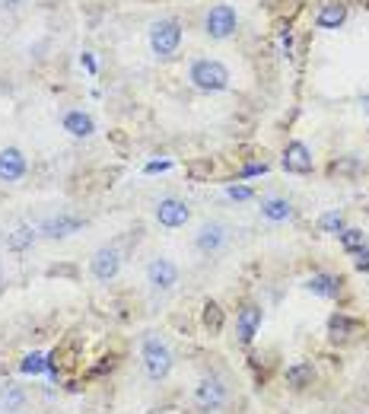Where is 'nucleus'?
<instances>
[{
    "label": "nucleus",
    "instance_id": "obj_1",
    "mask_svg": "<svg viewBox=\"0 0 369 414\" xmlns=\"http://www.w3.org/2000/svg\"><path fill=\"white\" fill-rule=\"evenodd\" d=\"M140 357H144V370L153 383H163V379L172 373V350L163 338L156 335H147L144 338V348H140Z\"/></svg>",
    "mask_w": 369,
    "mask_h": 414
},
{
    "label": "nucleus",
    "instance_id": "obj_2",
    "mask_svg": "<svg viewBox=\"0 0 369 414\" xmlns=\"http://www.w3.org/2000/svg\"><path fill=\"white\" fill-rule=\"evenodd\" d=\"M191 83L204 92H220L230 86V70L220 61H194L191 64Z\"/></svg>",
    "mask_w": 369,
    "mask_h": 414
},
{
    "label": "nucleus",
    "instance_id": "obj_3",
    "mask_svg": "<svg viewBox=\"0 0 369 414\" xmlns=\"http://www.w3.org/2000/svg\"><path fill=\"white\" fill-rule=\"evenodd\" d=\"M178 45H182V26H178L176 19H159V23L150 26V48L156 55H163V57L176 55Z\"/></svg>",
    "mask_w": 369,
    "mask_h": 414
},
{
    "label": "nucleus",
    "instance_id": "obj_4",
    "mask_svg": "<svg viewBox=\"0 0 369 414\" xmlns=\"http://www.w3.org/2000/svg\"><path fill=\"white\" fill-rule=\"evenodd\" d=\"M226 402V386H223L220 376H204L197 386H194V405L197 411H217Z\"/></svg>",
    "mask_w": 369,
    "mask_h": 414
},
{
    "label": "nucleus",
    "instance_id": "obj_5",
    "mask_svg": "<svg viewBox=\"0 0 369 414\" xmlns=\"http://www.w3.org/2000/svg\"><path fill=\"white\" fill-rule=\"evenodd\" d=\"M204 29H207V36L210 38H226L236 32V10L230 3H217V7L207 10V16H204Z\"/></svg>",
    "mask_w": 369,
    "mask_h": 414
},
{
    "label": "nucleus",
    "instance_id": "obj_6",
    "mask_svg": "<svg viewBox=\"0 0 369 414\" xmlns=\"http://www.w3.org/2000/svg\"><path fill=\"white\" fill-rule=\"evenodd\" d=\"M90 271L96 281H102V284H109L111 277L121 271V252L115 246H102L96 248V255L90 258Z\"/></svg>",
    "mask_w": 369,
    "mask_h": 414
},
{
    "label": "nucleus",
    "instance_id": "obj_7",
    "mask_svg": "<svg viewBox=\"0 0 369 414\" xmlns=\"http://www.w3.org/2000/svg\"><path fill=\"white\" fill-rule=\"evenodd\" d=\"M147 284L159 294H166L172 287L178 284V265L176 261H169V258H153L147 265Z\"/></svg>",
    "mask_w": 369,
    "mask_h": 414
},
{
    "label": "nucleus",
    "instance_id": "obj_8",
    "mask_svg": "<svg viewBox=\"0 0 369 414\" xmlns=\"http://www.w3.org/2000/svg\"><path fill=\"white\" fill-rule=\"evenodd\" d=\"M188 217H191V207L184 201H178V198H163V201L156 204V220H159V227H166V230L184 227Z\"/></svg>",
    "mask_w": 369,
    "mask_h": 414
},
{
    "label": "nucleus",
    "instance_id": "obj_9",
    "mask_svg": "<svg viewBox=\"0 0 369 414\" xmlns=\"http://www.w3.org/2000/svg\"><path fill=\"white\" fill-rule=\"evenodd\" d=\"M226 240H230V233H226V227L217 220L204 223L201 230H197V236H194V246L201 248L204 255H217L223 246H226Z\"/></svg>",
    "mask_w": 369,
    "mask_h": 414
},
{
    "label": "nucleus",
    "instance_id": "obj_10",
    "mask_svg": "<svg viewBox=\"0 0 369 414\" xmlns=\"http://www.w3.org/2000/svg\"><path fill=\"white\" fill-rule=\"evenodd\" d=\"M284 169H286V172H296V175L312 172V150L305 147L303 140L286 144V150H284Z\"/></svg>",
    "mask_w": 369,
    "mask_h": 414
},
{
    "label": "nucleus",
    "instance_id": "obj_11",
    "mask_svg": "<svg viewBox=\"0 0 369 414\" xmlns=\"http://www.w3.org/2000/svg\"><path fill=\"white\" fill-rule=\"evenodd\" d=\"M261 319H264V313H261V306H255V303L239 309V315H236V331H239L242 344H251V341H255V335H258V328H261Z\"/></svg>",
    "mask_w": 369,
    "mask_h": 414
},
{
    "label": "nucleus",
    "instance_id": "obj_12",
    "mask_svg": "<svg viewBox=\"0 0 369 414\" xmlns=\"http://www.w3.org/2000/svg\"><path fill=\"white\" fill-rule=\"evenodd\" d=\"M80 227H83V220H80V217H74V214H57V217H51V220L42 223V227H38V233H42V236H48V240H64V236L77 233Z\"/></svg>",
    "mask_w": 369,
    "mask_h": 414
},
{
    "label": "nucleus",
    "instance_id": "obj_13",
    "mask_svg": "<svg viewBox=\"0 0 369 414\" xmlns=\"http://www.w3.org/2000/svg\"><path fill=\"white\" fill-rule=\"evenodd\" d=\"M26 175V157L16 147L0 150V182H19Z\"/></svg>",
    "mask_w": 369,
    "mask_h": 414
},
{
    "label": "nucleus",
    "instance_id": "obj_14",
    "mask_svg": "<svg viewBox=\"0 0 369 414\" xmlns=\"http://www.w3.org/2000/svg\"><path fill=\"white\" fill-rule=\"evenodd\" d=\"M341 284L344 281L334 274H312L305 281V287H309L315 296H325V300H334V296L341 294Z\"/></svg>",
    "mask_w": 369,
    "mask_h": 414
},
{
    "label": "nucleus",
    "instance_id": "obj_15",
    "mask_svg": "<svg viewBox=\"0 0 369 414\" xmlns=\"http://www.w3.org/2000/svg\"><path fill=\"white\" fill-rule=\"evenodd\" d=\"M312 383H315V367L309 360H299L293 367H286V386L305 389V386H312Z\"/></svg>",
    "mask_w": 369,
    "mask_h": 414
},
{
    "label": "nucleus",
    "instance_id": "obj_16",
    "mask_svg": "<svg viewBox=\"0 0 369 414\" xmlns=\"http://www.w3.org/2000/svg\"><path fill=\"white\" fill-rule=\"evenodd\" d=\"M261 217H268L274 223H284L293 217V204L286 201V198H264L261 201Z\"/></svg>",
    "mask_w": 369,
    "mask_h": 414
},
{
    "label": "nucleus",
    "instance_id": "obj_17",
    "mask_svg": "<svg viewBox=\"0 0 369 414\" xmlns=\"http://www.w3.org/2000/svg\"><path fill=\"white\" fill-rule=\"evenodd\" d=\"M353 331H357V325H353V319H347L344 313H334L331 319H328V338H331L334 344H344V341H351Z\"/></svg>",
    "mask_w": 369,
    "mask_h": 414
},
{
    "label": "nucleus",
    "instance_id": "obj_18",
    "mask_svg": "<svg viewBox=\"0 0 369 414\" xmlns=\"http://www.w3.org/2000/svg\"><path fill=\"white\" fill-rule=\"evenodd\" d=\"M23 405H26V392H23V386L7 383V386L0 389V408H3L7 414H19Z\"/></svg>",
    "mask_w": 369,
    "mask_h": 414
},
{
    "label": "nucleus",
    "instance_id": "obj_19",
    "mask_svg": "<svg viewBox=\"0 0 369 414\" xmlns=\"http://www.w3.org/2000/svg\"><path fill=\"white\" fill-rule=\"evenodd\" d=\"M344 19H347V7H344V3H325V7L318 10L315 23H318V29H338Z\"/></svg>",
    "mask_w": 369,
    "mask_h": 414
},
{
    "label": "nucleus",
    "instance_id": "obj_20",
    "mask_svg": "<svg viewBox=\"0 0 369 414\" xmlns=\"http://www.w3.org/2000/svg\"><path fill=\"white\" fill-rule=\"evenodd\" d=\"M64 131H70L74 138H90L92 131H96V125H92V118L86 112H70L64 118Z\"/></svg>",
    "mask_w": 369,
    "mask_h": 414
},
{
    "label": "nucleus",
    "instance_id": "obj_21",
    "mask_svg": "<svg viewBox=\"0 0 369 414\" xmlns=\"http://www.w3.org/2000/svg\"><path fill=\"white\" fill-rule=\"evenodd\" d=\"M201 322H204V328L210 331V335H220V331H223V309L213 303V300H207V303H204Z\"/></svg>",
    "mask_w": 369,
    "mask_h": 414
},
{
    "label": "nucleus",
    "instance_id": "obj_22",
    "mask_svg": "<svg viewBox=\"0 0 369 414\" xmlns=\"http://www.w3.org/2000/svg\"><path fill=\"white\" fill-rule=\"evenodd\" d=\"M32 242H36V230H32V227H16V230L7 236L10 252H23V248H29Z\"/></svg>",
    "mask_w": 369,
    "mask_h": 414
},
{
    "label": "nucleus",
    "instance_id": "obj_23",
    "mask_svg": "<svg viewBox=\"0 0 369 414\" xmlns=\"http://www.w3.org/2000/svg\"><path fill=\"white\" fill-rule=\"evenodd\" d=\"M338 240H341V246L347 248V252H360V248H366V233L363 230H353V227H344L341 233H338Z\"/></svg>",
    "mask_w": 369,
    "mask_h": 414
},
{
    "label": "nucleus",
    "instance_id": "obj_24",
    "mask_svg": "<svg viewBox=\"0 0 369 414\" xmlns=\"http://www.w3.org/2000/svg\"><path fill=\"white\" fill-rule=\"evenodd\" d=\"M19 370H23L26 376H38V373H45V370H48V354H38V350H32V354H26V357H23Z\"/></svg>",
    "mask_w": 369,
    "mask_h": 414
},
{
    "label": "nucleus",
    "instance_id": "obj_25",
    "mask_svg": "<svg viewBox=\"0 0 369 414\" xmlns=\"http://www.w3.org/2000/svg\"><path fill=\"white\" fill-rule=\"evenodd\" d=\"M318 230L322 233H341L344 230V214L341 211H325L318 217Z\"/></svg>",
    "mask_w": 369,
    "mask_h": 414
},
{
    "label": "nucleus",
    "instance_id": "obj_26",
    "mask_svg": "<svg viewBox=\"0 0 369 414\" xmlns=\"http://www.w3.org/2000/svg\"><path fill=\"white\" fill-rule=\"evenodd\" d=\"M226 194H230L232 201H249V198H255V192H251L249 185H230Z\"/></svg>",
    "mask_w": 369,
    "mask_h": 414
},
{
    "label": "nucleus",
    "instance_id": "obj_27",
    "mask_svg": "<svg viewBox=\"0 0 369 414\" xmlns=\"http://www.w3.org/2000/svg\"><path fill=\"white\" fill-rule=\"evenodd\" d=\"M264 172H268V163H251L239 172V179H251V175H264Z\"/></svg>",
    "mask_w": 369,
    "mask_h": 414
},
{
    "label": "nucleus",
    "instance_id": "obj_28",
    "mask_svg": "<svg viewBox=\"0 0 369 414\" xmlns=\"http://www.w3.org/2000/svg\"><path fill=\"white\" fill-rule=\"evenodd\" d=\"M353 265H357V271L369 274V248H360V252H357V258H353Z\"/></svg>",
    "mask_w": 369,
    "mask_h": 414
},
{
    "label": "nucleus",
    "instance_id": "obj_29",
    "mask_svg": "<svg viewBox=\"0 0 369 414\" xmlns=\"http://www.w3.org/2000/svg\"><path fill=\"white\" fill-rule=\"evenodd\" d=\"M111 367H115V360H111V357H102L99 367H92V370H90V376H102V373H105V370H111Z\"/></svg>",
    "mask_w": 369,
    "mask_h": 414
},
{
    "label": "nucleus",
    "instance_id": "obj_30",
    "mask_svg": "<svg viewBox=\"0 0 369 414\" xmlns=\"http://www.w3.org/2000/svg\"><path fill=\"white\" fill-rule=\"evenodd\" d=\"M169 166H172L169 159H159V163H147V169H144V172H150V175H153V172H166Z\"/></svg>",
    "mask_w": 369,
    "mask_h": 414
},
{
    "label": "nucleus",
    "instance_id": "obj_31",
    "mask_svg": "<svg viewBox=\"0 0 369 414\" xmlns=\"http://www.w3.org/2000/svg\"><path fill=\"white\" fill-rule=\"evenodd\" d=\"M0 290H3V265H0Z\"/></svg>",
    "mask_w": 369,
    "mask_h": 414
},
{
    "label": "nucleus",
    "instance_id": "obj_32",
    "mask_svg": "<svg viewBox=\"0 0 369 414\" xmlns=\"http://www.w3.org/2000/svg\"><path fill=\"white\" fill-rule=\"evenodd\" d=\"M363 102H366V105H369V96H366V99H363Z\"/></svg>",
    "mask_w": 369,
    "mask_h": 414
}]
</instances>
